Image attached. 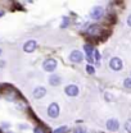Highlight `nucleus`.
Listing matches in <instances>:
<instances>
[{"label": "nucleus", "mask_w": 131, "mask_h": 133, "mask_svg": "<svg viewBox=\"0 0 131 133\" xmlns=\"http://www.w3.org/2000/svg\"><path fill=\"white\" fill-rule=\"evenodd\" d=\"M103 14H104V9H103V6H100V5H97V6L91 8V10H90V17H91L94 21L100 19V18L103 17Z\"/></svg>", "instance_id": "nucleus-1"}, {"label": "nucleus", "mask_w": 131, "mask_h": 133, "mask_svg": "<svg viewBox=\"0 0 131 133\" xmlns=\"http://www.w3.org/2000/svg\"><path fill=\"white\" fill-rule=\"evenodd\" d=\"M64 92H66L67 96H69V97H75V96L79 95L80 90H79V87H77L76 84H68V86H66L64 87Z\"/></svg>", "instance_id": "nucleus-2"}, {"label": "nucleus", "mask_w": 131, "mask_h": 133, "mask_svg": "<svg viewBox=\"0 0 131 133\" xmlns=\"http://www.w3.org/2000/svg\"><path fill=\"white\" fill-rule=\"evenodd\" d=\"M109 66H111V69L118 72V70H121L123 68V63H122V60L120 58H112L109 60Z\"/></svg>", "instance_id": "nucleus-3"}, {"label": "nucleus", "mask_w": 131, "mask_h": 133, "mask_svg": "<svg viewBox=\"0 0 131 133\" xmlns=\"http://www.w3.org/2000/svg\"><path fill=\"white\" fill-rule=\"evenodd\" d=\"M69 60L72 63H81L84 60V55L80 50H73L71 54H69Z\"/></svg>", "instance_id": "nucleus-4"}, {"label": "nucleus", "mask_w": 131, "mask_h": 133, "mask_svg": "<svg viewBox=\"0 0 131 133\" xmlns=\"http://www.w3.org/2000/svg\"><path fill=\"white\" fill-rule=\"evenodd\" d=\"M59 105L58 104H55V102H53V104H50L49 108H48V115L50 118H57V116L59 115Z\"/></svg>", "instance_id": "nucleus-5"}, {"label": "nucleus", "mask_w": 131, "mask_h": 133, "mask_svg": "<svg viewBox=\"0 0 131 133\" xmlns=\"http://www.w3.org/2000/svg\"><path fill=\"white\" fill-rule=\"evenodd\" d=\"M43 66H44V70H46V72H54L55 68H57V62H55L54 59L49 58V59H46V60L44 62Z\"/></svg>", "instance_id": "nucleus-6"}, {"label": "nucleus", "mask_w": 131, "mask_h": 133, "mask_svg": "<svg viewBox=\"0 0 131 133\" xmlns=\"http://www.w3.org/2000/svg\"><path fill=\"white\" fill-rule=\"evenodd\" d=\"M37 48V42L35 41V40H28L25 45H23V50L26 51V52H32L35 51Z\"/></svg>", "instance_id": "nucleus-7"}, {"label": "nucleus", "mask_w": 131, "mask_h": 133, "mask_svg": "<svg viewBox=\"0 0 131 133\" xmlns=\"http://www.w3.org/2000/svg\"><path fill=\"white\" fill-rule=\"evenodd\" d=\"M45 94H46V88H45V87L39 86V87H36V88L33 90V97H35V99H41V97L45 96Z\"/></svg>", "instance_id": "nucleus-8"}, {"label": "nucleus", "mask_w": 131, "mask_h": 133, "mask_svg": "<svg viewBox=\"0 0 131 133\" xmlns=\"http://www.w3.org/2000/svg\"><path fill=\"white\" fill-rule=\"evenodd\" d=\"M107 128H108L109 131H112V132L118 131V128H120L118 120H117V119H109V120L107 122Z\"/></svg>", "instance_id": "nucleus-9"}, {"label": "nucleus", "mask_w": 131, "mask_h": 133, "mask_svg": "<svg viewBox=\"0 0 131 133\" xmlns=\"http://www.w3.org/2000/svg\"><path fill=\"white\" fill-rule=\"evenodd\" d=\"M84 49L86 51V59H87V62L89 63H93V52H94V48H93V45H90V44H86L85 46H84Z\"/></svg>", "instance_id": "nucleus-10"}, {"label": "nucleus", "mask_w": 131, "mask_h": 133, "mask_svg": "<svg viewBox=\"0 0 131 133\" xmlns=\"http://www.w3.org/2000/svg\"><path fill=\"white\" fill-rule=\"evenodd\" d=\"M61 82H62V78H61L59 76H57V74H53V76L49 77V84L50 86H59Z\"/></svg>", "instance_id": "nucleus-11"}, {"label": "nucleus", "mask_w": 131, "mask_h": 133, "mask_svg": "<svg viewBox=\"0 0 131 133\" xmlns=\"http://www.w3.org/2000/svg\"><path fill=\"white\" fill-rule=\"evenodd\" d=\"M87 32L90 33V35H94V33L98 32V26L97 24H91L89 28H87Z\"/></svg>", "instance_id": "nucleus-12"}, {"label": "nucleus", "mask_w": 131, "mask_h": 133, "mask_svg": "<svg viewBox=\"0 0 131 133\" xmlns=\"http://www.w3.org/2000/svg\"><path fill=\"white\" fill-rule=\"evenodd\" d=\"M123 86H125L126 88H131V77L126 78V79L123 81Z\"/></svg>", "instance_id": "nucleus-13"}, {"label": "nucleus", "mask_w": 131, "mask_h": 133, "mask_svg": "<svg viewBox=\"0 0 131 133\" xmlns=\"http://www.w3.org/2000/svg\"><path fill=\"white\" fill-rule=\"evenodd\" d=\"M66 132H67V127H66V125L59 127V128H57V129L54 131V133H66Z\"/></svg>", "instance_id": "nucleus-14"}, {"label": "nucleus", "mask_w": 131, "mask_h": 133, "mask_svg": "<svg viewBox=\"0 0 131 133\" xmlns=\"http://www.w3.org/2000/svg\"><path fill=\"white\" fill-rule=\"evenodd\" d=\"M86 72H87L89 74H94V73H95V69H94V66L93 65L89 64V65H86Z\"/></svg>", "instance_id": "nucleus-15"}, {"label": "nucleus", "mask_w": 131, "mask_h": 133, "mask_svg": "<svg viewBox=\"0 0 131 133\" xmlns=\"http://www.w3.org/2000/svg\"><path fill=\"white\" fill-rule=\"evenodd\" d=\"M73 133H86V128H84V127H77V128H75Z\"/></svg>", "instance_id": "nucleus-16"}, {"label": "nucleus", "mask_w": 131, "mask_h": 133, "mask_svg": "<svg viewBox=\"0 0 131 133\" xmlns=\"http://www.w3.org/2000/svg\"><path fill=\"white\" fill-rule=\"evenodd\" d=\"M125 128H126V131L129 133H131V119H129V120L125 123Z\"/></svg>", "instance_id": "nucleus-17"}, {"label": "nucleus", "mask_w": 131, "mask_h": 133, "mask_svg": "<svg viewBox=\"0 0 131 133\" xmlns=\"http://www.w3.org/2000/svg\"><path fill=\"white\" fill-rule=\"evenodd\" d=\"M94 55H95V60L99 63V60H100V52H99L98 50H94Z\"/></svg>", "instance_id": "nucleus-18"}, {"label": "nucleus", "mask_w": 131, "mask_h": 133, "mask_svg": "<svg viewBox=\"0 0 131 133\" xmlns=\"http://www.w3.org/2000/svg\"><path fill=\"white\" fill-rule=\"evenodd\" d=\"M68 21H69V19H68L67 17H64V18H63V23H62V27H63V28H64V27H67V23H68Z\"/></svg>", "instance_id": "nucleus-19"}, {"label": "nucleus", "mask_w": 131, "mask_h": 133, "mask_svg": "<svg viewBox=\"0 0 131 133\" xmlns=\"http://www.w3.org/2000/svg\"><path fill=\"white\" fill-rule=\"evenodd\" d=\"M33 133H44V132H43V129H41L40 127H36V128L33 129Z\"/></svg>", "instance_id": "nucleus-20"}, {"label": "nucleus", "mask_w": 131, "mask_h": 133, "mask_svg": "<svg viewBox=\"0 0 131 133\" xmlns=\"http://www.w3.org/2000/svg\"><path fill=\"white\" fill-rule=\"evenodd\" d=\"M105 99H107V100H112V95H109V94H105Z\"/></svg>", "instance_id": "nucleus-21"}, {"label": "nucleus", "mask_w": 131, "mask_h": 133, "mask_svg": "<svg viewBox=\"0 0 131 133\" xmlns=\"http://www.w3.org/2000/svg\"><path fill=\"white\" fill-rule=\"evenodd\" d=\"M127 24L131 27V16H129V18H127Z\"/></svg>", "instance_id": "nucleus-22"}, {"label": "nucleus", "mask_w": 131, "mask_h": 133, "mask_svg": "<svg viewBox=\"0 0 131 133\" xmlns=\"http://www.w3.org/2000/svg\"><path fill=\"white\" fill-rule=\"evenodd\" d=\"M1 16H3V13H1V12H0V17H1Z\"/></svg>", "instance_id": "nucleus-23"}, {"label": "nucleus", "mask_w": 131, "mask_h": 133, "mask_svg": "<svg viewBox=\"0 0 131 133\" xmlns=\"http://www.w3.org/2000/svg\"><path fill=\"white\" fill-rule=\"evenodd\" d=\"M0 55H1V49H0Z\"/></svg>", "instance_id": "nucleus-24"}]
</instances>
